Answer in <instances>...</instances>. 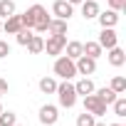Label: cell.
I'll use <instances>...</instances> for the list:
<instances>
[{
    "label": "cell",
    "instance_id": "obj_25",
    "mask_svg": "<svg viewBox=\"0 0 126 126\" xmlns=\"http://www.w3.org/2000/svg\"><path fill=\"white\" fill-rule=\"evenodd\" d=\"M15 35H17V45H22V47H25V45H27V42H30V37H32V35H35V32H32V30H30V27H22V30H17V32H15Z\"/></svg>",
    "mask_w": 126,
    "mask_h": 126
},
{
    "label": "cell",
    "instance_id": "obj_7",
    "mask_svg": "<svg viewBox=\"0 0 126 126\" xmlns=\"http://www.w3.org/2000/svg\"><path fill=\"white\" fill-rule=\"evenodd\" d=\"M40 121H42L45 126H54V124L59 121V109H57L54 104H45V106L40 109Z\"/></svg>",
    "mask_w": 126,
    "mask_h": 126
},
{
    "label": "cell",
    "instance_id": "obj_34",
    "mask_svg": "<svg viewBox=\"0 0 126 126\" xmlns=\"http://www.w3.org/2000/svg\"><path fill=\"white\" fill-rule=\"evenodd\" d=\"M0 111H3V104H0Z\"/></svg>",
    "mask_w": 126,
    "mask_h": 126
},
{
    "label": "cell",
    "instance_id": "obj_11",
    "mask_svg": "<svg viewBox=\"0 0 126 126\" xmlns=\"http://www.w3.org/2000/svg\"><path fill=\"white\" fill-rule=\"evenodd\" d=\"M99 13H101V10H99V3H96V0H82V15H84V20H94Z\"/></svg>",
    "mask_w": 126,
    "mask_h": 126
},
{
    "label": "cell",
    "instance_id": "obj_31",
    "mask_svg": "<svg viewBox=\"0 0 126 126\" xmlns=\"http://www.w3.org/2000/svg\"><path fill=\"white\" fill-rule=\"evenodd\" d=\"M94 126H106V124H101V121H94Z\"/></svg>",
    "mask_w": 126,
    "mask_h": 126
},
{
    "label": "cell",
    "instance_id": "obj_33",
    "mask_svg": "<svg viewBox=\"0 0 126 126\" xmlns=\"http://www.w3.org/2000/svg\"><path fill=\"white\" fill-rule=\"evenodd\" d=\"M0 32H3V20H0Z\"/></svg>",
    "mask_w": 126,
    "mask_h": 126
},
{
    "label": "cell",
    "instance_id": "obj_24",
    "mask_svg": "<svg viewBox=\"0 0 126 126\" xmlns=\"http://www.w3.org/2000/svg\"><path fill=\"white\" fill-rule=\"evenodd\" d=\"M111 89H114L116 94H124V92H126V77L116 74V77L111 79Z\"/></svg>",
    "mask_w": 126,
    "mask_h": 126
},
{
    "label": "cell",
    "instance_id": "obj_36",
    "mask_svg": "<svg viewBox=\"0 0 126 126\" xmlns=\"http://www.w3.org/2000/svg\"><path fill=\"white\" fill-rule=\"evenodd\" d=\"M96 3H99V0H96Z\"/></svg>",
    "mask_w": 126,
    "mask_h": 126
},
{
    "label": "cell",
    "instance_id": "obj_22",
    "mask_svg": "<svg viewBox=\"0 0 126 126\" xmlns=\"http://www.w3.org/2000/svg\"><path fill=\"white\" fill-rule=\"evenodd\" d=\"M111 106H114V114H116L119 119H124V116H126V99H124L121 94L114 99V104H111Z\"/></svg>",
    "mask_w": 126,
    "mask_h": 126
},
{
    "label": "cell",
    "instance_id": "obj_16",
    "mask_svg": "<svg viewBox=\"0 0 126 126\" xmlns=\"http://www.w3.org/2000/svg\"><path fill=\"white\" fill-rule=\"evenodd\" d=\"M94 94H96V96H99V99H101L106 106H111V104H114V99L119 96V94H116L111 87H101V89H94Z\"/></svg>",
    "mask_w": 126,
    "mask_h": 126
},
{
    "label": "cell",
    "instance_id": "obj_2",
    "mask_svg": "<svg viewBox=\"0 0 126 126\" xmlns=\"http://www.w3.org/2000/svg\"><path fill=\"white\" fill-rule=\"evenodd\" d=\"M57 99H59V106H64V109H72L74 104H77V92H74V84H69L67 79L62 82V84H57Z\"/></svg>",
    "mask_w": 126,
    "mask_h": 126
},
{
    "label": "cell",
    "instance_id": "obj_8",
    "mask_svg": "<svg viewBox=\"0 0 126 126\" xmlns=\"http://www.w3.org/2000/svg\"><path fill=\"white\" fill-rule=\"evenodd\" d=\"M74 67H77V74L89 77V74H94V72H96V59H92V57L82 54L79 59H74Z\"/></svg>",
    "mask_w": 126,
    "mask_h": 126
},
{
    "label": "cell",
    "instance_id": "obj_6",
    "mask_svg": "<svg viewBox=\"0 0 126 126\" xmlns=\"http://www.w3.org/2000/svg\"><path fill=\"white\" fill-rule=\"evenodd\" d=\"M96 42L101 45V49H111V47L119 45V35H116L114 27H101V35H99Z\"/></svg>",
    "mask_w": 126,
    "mask_h": 126
},
{
    "label": "cell",
    "instance_id": "obj_23",
    "mask_svg": "<svg viewBox=\"0 0 126 126\" xmlns=\"http://www.w3.org/2000/svg\"><path fill=\"white\" fill-rule=\"evenodd\" d=\"M13 124H17V114L15 111H0V126H13Z\"/></svg>",
    "mask_w": 126,
    "mask_h": 126
},
{
    "label": "cell",
    "instance_id": "obj_4",
    "mask_svg": "<svg viewBox=\"0 0 126 126\" xmlns=\"http://www.w3.org/2000/svg\"><path fill=\"white\" fill-rule=\"evenodd\" d=\"M64 45H67V35H49L45 40V52L49 57H59L64 52Z\"/></svg>",
    "mask_w": 126,
    "mask_h": 126
},
{
    "label": "cell",
    "instance_id": "obj_14",
    "mask_svg": "<svg viewBox=\"0 0 126 126\" xmlns=\"http://www.w3.org/2000/svg\"><path fill=\"white\" fill-rule=\"evenodd\" d=\"M94 89H96V87H94V82H92L89 77H82V79L74 84V92H77V94H82V96H87V94H94Z\"/></svg>",
    "mask_w": 126,
    "mask_h": 126
},
{
    "label": "cell",
    "instance_id": "obj_19",
    "mask_svg": "<svg viewBox=\"0 0 126 126\" xmlns=\"http://www.w3.org/2000/svg\"><path fill=\"white\" fill-rule=\"evenodd\" d=\"M64 52H67L69 59H79V57H82V42H77V40L67 42V45H64Z\"/></svg>",
    "mask_w": 126,
    "mask_h": 126
},
{
    "label": "cell",
    "instance_id": "obj_3",
    "mask_svg": "<svg viewBox=\"0 0 126 126\" xmlns=\"http://www.w3.org/2000/svg\"><path fill=\"white\" fill-rule=\"evenodd\" d=\"M54 74L59 77V79H74L77 77V67H74V59H69L67 54H62V57H57L54 59Z\"/></svg>",
    "mask_w": 126,
    "mask_h": 126
},
{
    "label": "cell",
    "instance_id": "obj_35",
    "mask_svg": "<svg viewBox=\"0 0 126 126\" xmlns=\"http://www.w3.org/2000/svg\"><path fill=\"white\" fill-rule=\"evenodd\" d=\"M13 126H20V124H13Z\"/></svg>",
    "mask_w": 126,
    "mask_h": 126
},
{
    "label": "cell",
    "instance_id": "obj_30",
    "mask_svg": "<svg viewBox=\"0 0 126 126\" xmlns=\"http://www.w3.org/2000/svg\"><path fill=\"white\" fill-rule=\"evenodd\" d=\"M67 3H72V5H79V3H82V0H67Z\"/></svg>",
    "mask_w": 126,
    "mask_h": 126
},
{
    "label": "cell",
    "instance_id": "obj_17",
    "mask_svg": "<svg viewBox=\"0 0 126 126\" xmlns=\"http://www.w3.org/2000/svg\"><path fill=\"white\" fill-rule=\"evenodd\" d=\"M25 47H27V52H30V54H40V52H45V40H42L40 35H32V37H30V42H27Z\"/></svg>",
    "mask_w": 126,
    "mask_h": 126
},
{
    "label": "cell",
    "instance_id": "obj_32",
    "mask_svg": "<svg viewBox=\"0 0 126 126\" xmlns=\"http://www.w3.org/2000/svg\"><path fill=\"white\" fill-rule=\"evenodd\" d=\"M109 126H124V124H109Z\"/></svg>",
    "mask_w": 126,
    "mask_h": 126
},
{
    "label": "cell",
    "instance_id": "obj_20",
    "mask_svg": "<svg viewBox=\"0 0 126 126\" xmlns=\"http://www.w3.org/2000/svg\"><path fill=\"white\" fill-rule=\"evenodd\" d=\"M40 92H42V94H54V92H57V79L42 77V79H40Z\"/></svg>",
    "mask_w": 126,
    "mask_h": 126
},
{
    "label": "cell",
    "instance_id": "obj_27",
    "mask_svg": "<svg viewBox=\"0 0 126 126\" xmlns=\"http://www.w3.org/2000/svg\"><path fill=\"white\" fill-rule=\"evenodd\" d=\"M106 3H109V10H126V0H106Z\"/></svg>",
    "mask_w": 126,
    "mask_h": 126
},
{
    "label": "cell",
    "instance_id": "obj_12",
    "mask_svg": "<svg viewBox=\"0 0 126 126\" xmlns=\"http://www.w3.org/2000/svg\"><path fill=\"white\" fill-rule=\"evenodd\" d=\"M96 20H99L101 27H116V22H119V13H116V10H106V13H99Z\"/></svg>",
    "mask_w": 126,
    "mask_h": 126
},
{
    "label": "cell",
    "instance_id": "obj_21",
    "mask_svg": "<svg viewBox=\"0 0 126 126\" xmlns=\"http://www.w3.org/2000/svg\"><path fill=\"white\" fill-rule=\"evenodd\" d=\"M10 15H15V3L13 0H0V20H5Z\"/></svg>",
    "mask_w": 126,
    "mask_h": 126
},
{
    "label": "cell",
    "instance_id": "obj_26",
    "mask_svg": "<svg viewBox=\"0 0 126 126\" xmlns=\"http://www.w3.org/2000/svg\"><path fill=\"white\" fill-rule=\"evenodd\" d=\"M94 121H96V116L89 114V111H84V114L77 116V126H94Z\"/></svg>",
    "mask_w": 126,
    "mask_h": 126
},
{
    "label": "cell",
    "instance_id": "obj_5",
    "mask_svg": "<svg viewBox=\"0 0 126 126\" xmlns=\"http://www.w3.org/2000/svg\"><path fill=\"white\" fill-rule=\"evenodd\" d=\"M84 111L94 114V116H104L106 114V104L96 96V94H87L84 96Z\"/></svg>",
    "mask_w": 126,
    "mask_h": 126
},
{
    "label": "cell",
    "instance_id": "obj_1",
    "mask_svg": "<svg viewBox=\"0 0 126 126\" xmlns=\"http://www.w3.org/2000/svg\"><path fill=\"white\" fill-rule=\"evenodd\" d=\"M20 20H22V27H30V30H35V32H47V25H49V15H47V8H42V5H32V8H27L22 15H20Z\"/></svg>",
    "mask_w": 126,
    "mask_h": 126
},
{
    "label": "cell",
    "instance_id": "obj_10",
    "mask_svg": "<svg viewBox=\"0 0 126 126\" xmlns=\"http://www.w3.org/2000/svg\"><path fill=\"white\" fill-rule=\"evenodd\" d=\"M109 64H111V67H124V64H126V52H124L119 45L109 49Z\"/></svg>",
    "mask_w": 126,
    "mask_h": 126
},
{
    "label": "cell",
    "instance_id": "obj_28",
    "mask_svg": "<svg viewBox=\"0 0 126 126\" xmlns=\"http://www.w3.org/2000/svg\"><path fill=\"white\" fill-rule=\"evenodd\" d=\"M8 54H10V45H8L5 40H0V59H5Z\"/></svg>",
    "mask_w": 126,
    "mask_h": 126
},
{
    "label": "cell",
    "instance_id": "obj_29",
    "mask_svg": "<svg viewBox=\"0 0 126 126\" xmlns=\"http://www.w3.org/2000/svg\"><path fill=\"white\" fill-rule=\"evenodd\" d=\"M0 94H8V82L0 79Z\"/></svg>",
    "mask_w": 126,
    "mask_h": 126
},
{
    "label": "cell",
    "instance_id": "obj_18",
    "mask_svg": "<svg viewBox=\"0 0 126 126\" xmlns=\"http://www.w3.org/2000/svg\"><path fill=\"white\" fill-rule=\"evenodd\" d=\"M47 32H52V35H67V20H59V17L49 20Z\"/></svg>",
    "mask_w": 126,
    "mask_h": 126
},
{
    "label": "cell",
    "instance_id": "obj_9",
    "mask_svg": "<svg viewBox=\"0 0 126 126\" xmlns=\"http://www.w3.org/2000/svg\"><path fill=\"white\" fill-rule=\"evenodd\" d=\"M52 13H54L59 20H69V17L74 15V5L67 3V0H54V3H52Z\"/></svg>",
    "mask_w": 126,
    "mask_h": 126
},
{
    "label": "cell",
    "instance_id": "obj_15",
    "mask_svg": "<svg viewBox=\"0 0 126 126\" xmlns=\"http://www.w3.org/2000/svg\"><path fill=\"white\" fill-rule=\"evenodd\" d=\"M82 54H87V57H92V59H99V57L104 54V49H101L99 42H87V45H82Z\"/></svg>",
    "mask_w": 126,
    "mask_h": 126
},
{
    "label": "cell",
    "instance_id": "obj_13",
    "mask_svg": "<svg viewBox=\"0 0 126 126\" xmlns=\"http://www.w3.org/2000/svg\"><path fill=\"white\" fill-rule=\"evenodd\" d=\"M17 30H22V20H20V15L15 13V15L5 17V22H3V32H8V35H15Z\"/></svg>",
    "mask_w": 126,
    "mask_h": 126
}]
</instances>
